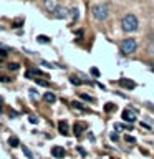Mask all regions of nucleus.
<instances>
[{"instance_id":"nucleus-26","label":"nucleus","mask_w":154,"mask_h":159,"mask_svg":"<svg viewBox=\"0 0 154 159\" xmlns=\"http://www.w3.org/2000/svg\"><path fill=\"white\" fill-rule=\"evenodd\" d=\"M0 28H2V27H0Z\"/></svg>"},{"instance_id":"nucleus-10","label":"nucleus","mask_w":154,"mask_h":159,"mask_svg":"<svg viewBox=\"0 0 154 159\" xmlns=\"http://www.w3.org/2000/svg\"><path fill=\"white\" fill-rule=\"evenodd\" d=\"M58 128H60V133H61V134H68V124H66V121H61L58 124Z\"/></svg>"},{"instance_id":"nucleus-21","label":"nucleus","mask_w":154,"mask_h":159,"mask_svg":"<svg viewBox=\"0 0 154 159\" xmlns=\"http://www.w3.org/2000/svg\"><path fill=\"white\" fill-rule=\"evenodd\" d=\"M5 55H7V50L2 48V50H0V57H5Z\"/></svg>"},{"instance_id":"nucleus-1","label":"nucleus","mask_w":154,"mask_h":159,"mask_svg":"<svg viewBox=\"0 0 154 159\" xmlns=\"http://www.w3.org/2000/svg\"><path fill=\"white\" fill-rule=\"evenodd\" d=\"M138 18H136V15H133V13H128V15H124L123 20H121V28L124 30V32H128V33H131V32H136L138 30Z\"/></svg>"},{"instance_id":"nucleus-9","label":"nucleus","mask_w":154,"mask_h":159,"mask_svg":"<svg viewBox=\"0 0 154 159\" xmlns=\"http://www.w3.org/2000/svg\"><path fill=\"white\" fill-rule=\"evenodd\" d=\"M43 99L47 103H55V101H57V96H55V93L48 91V93H43Z\"/></svg>"},{"instance_id":"nucleus-8","label":"nucleus","mask_w":154,"mask_h":159,"mask_svg":"<svg viewBox=\"0 0 154 159\" xmlns=\"http://www.w3.org/2000/svg\"><path fill=\"white\" fill-rule=\"evenodd\" d=\"M52 154L55 157H63L65 156V149L61 148V146H55L53 149H52Z\"/></svg>"},{"instance_id":"nucleus-15","label":"nucleus","mask_w":154,"mask_h":159,"mask_svg":"<svg viewBox=\"0 0 154 159\" xmlns=\"http://www.w3.org/2000/svg\"><path fill=\"white\" fill-rule=\"evenodd\" d=\"M22 149H23V152H25V156H27L28 159H32V152H30V151H28V148H25V146H23Z\"/></svg>"},{"instance_id":"nucleus-14","label":"nucleus","mask_w":154,"mask_h":159,"mask_svg":"<svg viewBox=\"0 0 154 159\" xmlns=\"http://www.w3.org/2000/svg\"><path fill=\"white\" fill-rule=\"evenodd\" d=\"M113 109H114V104L113 103H108L106 106H104V111H113Z\"/></svg>"},{"instance_id":"nucleus-6","label":"nucleus","mask_w":154,"mask_h":159,"mask_svg":"<svg viewBox=\"0 0 154 159\" xmlns=\"http://www.w3.org/2000/svg\"><path fill=\"white\" fill-rule=\"evenodd\" d=\"M53 13H55V17H57V18H66L68 13H70V10L65 8V7H58Z\"/></svg>"},{"instance_id":"nucleus-20","label":"nucleus","mask_w":154,"mask_h":159,"mask_svg":"<svg viewBox=\"0 0 154 159\" xmlns=\"http://www.w3.org/2000/svg\"><path fill=\"white\" fill-rule=\"evenodd\" d=\"M35 81H37L38 84H43V86H47V84H48L47 81H43V80H35Z\"/></svg>"},{"instance_id":"nucleus-22","label":"nucleus","mask_w":154,"mask_h":159,"mask_svg":"<svg viewBox=\"0 0 154 159\" xmlns=\"http://www.w3.org/2000/svg\"><path fill=\"white\" fill-rule=\"evenodd\" d=\"M37 121H38V119L35 118V116H30V123H33V124H35V123H37Z\"/></svg>"},{"instance_id":"nucleus-19","label":"nucleus","mask_w":154,"mask_h":159,"mask_svg":"<svg viewBox=\"0 0 154 159\" xmlns=\"http://www.w3.org/2000/svg\"><path fill=\"white\" fill-rule=\"evenodd\" d=\"M8 68H10V70H18V63H10Z\"/></svg>"},{"instance_id":"nucleus-11","label":"nucleus","mask_w":154,"mask_h":159,"mask_svg":"<svg viewBox=\"0 0 154 159\" xmlns=\"http://www.w3.org/2000/svg\"><path fill=\"white\" fill-rule=\"evenodd\" d=\"M8 144H10L12 148H17L18 144H20V141H18V138H17V136H12V138L8 139Z\"/></svg>"},{"instance_id":"nucleus-5","label":"nucleus","mask_w":154,"mask_h":159,"mask_svg":"<svg viewBox=\"0 0 154 159\" xmlns=\"http://www.w3.org/2000/svg\"><path fill=\"white\" fill-rule=\"evenodd\" d=\"M43 5H45V8L48 10V12H55L60 5H58V0H43Z\"/></svg>"},{"instance_id":"nucleus-3","label":"nucleus","mask_w":154,"mask_h":159,"mask_svg":"<svg viewBox=\"0 0 154 159\" xmlns=\"http://www.w3.org/2000/svg\"><path fill=\"white\" fill-rule=\"evenodd\" d=\"M138 48V43L134 38H124L121 42V53L123 55H133Z\"/></svg>"},{"instance_id":"nucleus-17","label":"nucleus","mask_w":154,"mask_h":159,"mask_svg":"<svg viewBox=\"0 0 154 159\" xmlns=\"http://www.w3.org/2000/svg\"><path fill=\"white\" fill-rule=\"evenodd\" d=\"M70 80H71V83H73V84H79V83H81V81H79V80H78L76 76H71Z\"/></svg>"},{"instance_id":"nucleus-4","label":"nucleus","mask_w":154,"mask_h":159,"mask_svg":"<svg viewBox=\"0 0 154 159\" xmlns=\"http://www.w3.org/2000/svg\"><path fill=\"white\" fill-rule=\"evenodd\" d=\"M121 116H123L124 121H128V123H134V121H136V113H134L133 109H124Z\"/></svg>"},{"instance_id":"nucleus-24","label":"nucleus","mask_w":154,"mask_h":159,"mask_svg":"<svg viewBox=\"0 0 154 159\" xmlns=\"http://www.w3.org/2000/svg\"><path fill=\"white\" fill-rule=\"evenodd\" d=\"M71 106H75V108H81V104H79V103H76V101H75V103H71Z\"/></svg>"},{"instance_id":"nucleus-2","label":"nucleus","mask_w":154,"mask_h":159,"mask_svg":"<svg viewBox=\"0 0 154 159\" xmlns=\"http://www.w3.org/2000/svg\"><path fill=\"white\" fill-rule=\"evenodd\" d=\"M91 13L96 20H104L109 15V8H108L106 3H96V5H93Z\"/></svg>"},{"instance_id":"nucleus-18","label":"nucleus","mask_w":154,"mask_h":159,"mask_svg":"<svg viewBox=\"0 0 154 159\" xmlns=\"http://www.w3.org/2000/svg\"><path fill=\"white\" fill-rule=\"evenodd\" d=\"M71 17L73 18H78V10L76 8H71Z\"/></svg>"},{"instance_id":"nucleus-23","label":"nucleus","mask_w":154,"mask_h":159,"mask_svg":"<svg viewBox=\"0 0 154 159\" xmlns=\"http://www.w3.org/2000/svg\"><path fill=\"white\" fill-rule=\"evenodd\" d=\"M91 73L94 75V76H98V75H99V71H98V70H96V68H93V70H91Z\"/></svg>"},{"instance_id":"nucleus-16","label":"nucleus","mask_w":154,"mask_h":159,"mask_svg":"<svg viewBox=\"0 0 154 159\" xmlns=\"http://www.w3.org/2000/svg\"><path fill=\"white\" fill-rule=\"evenodd\" d=\"M79 96H81L83 99H86V101H94V99H93L91 96H88V94H83V93H81V94H79Z\"/></svg>"},{"instance_id":"nucleus-25","label":"nucleus","mask_w":154,"mask_h":159,"mask_svg":"<svg viewBox=\"0 0 154 159\" xmlns=\"http://www.w3.org/2000/svg\"><path fill=\"white\" fill-rule=\"evenodd\" d=\"M126 141H129V143H134V138H131V136H126Z\"/></svg>"},{"instance_id":"nucleus-7","label":"nucleus","mask_w":154,"mask_h":159,"mask_svg":"<svg viewBox=\"0 0 154 159\" xmlns=\"http://www.w3.org/2000/svg\"><path fill=\"white\" fill-rule=\"evenodd\" d=\"M119 86H123V88H128V89H133L136 84H134V81H131V80H126V78H123V80H119Z\"/></svg>"},{"instance_id":"nucleus-12","label":"nucleus","mask_w":154,"mask_h":159,"mask_svg":"<svg viewBox=\"0 0 154 159\" xmlns=\"http://www.w3.org/2000/svg\"><path fill=\"white\" fill-rule=\"evenodd\" d=\"M37 40H38L40 43H48V42H50V38L45 37V35H40V37H37Z\"/></svg>"},{"instance_id":"nucleus-13","label":"nucleus","mask_w":154,"mask_h":159,"mask_svg":"<svg viewBox=\"0 0 154 159\" xmlns=\"http://www.w3.org/2000/svg\"><path fill=\"white\" fill-rule=\"evenodd\" d=\"M84 126H83V124H75V134H79V133H81V129H83Z\"/></svg>"}]
</instances>
